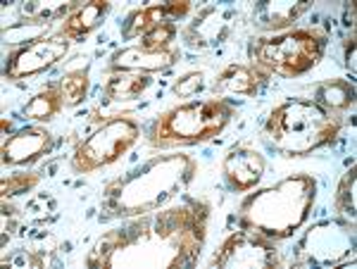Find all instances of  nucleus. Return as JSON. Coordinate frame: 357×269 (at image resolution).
Masks as SVG:
<instances>
[{"label": "nucleus", "instance_id": "f257e3e1", "mask_svg": "<svg viewBox=\"0 0 357 269\" xmlns=\"http://www.w3.org/2000/svg\"><path fill=\"white\" fill-rule=\"evenodd\" d=\"M269 131L274 134L272 139L281 148L293 153H305L329 141L336 127H331L329 117L319 107L307 105V102H291L274 114L269 122Z\"/></svg>", "mask_w": 357, "mask_h": 269}, {"label": "nucleus", "instance_id": "f03ea898", "mask_svg": "<svg viewBox=\"0 0 357 269\" xmlns=\"http://www.w3.org/2000/svg\"><path fill=\"white\" fill-rule=\"evenodd\" d=\"M224 122H227V110L222 105L198 102L167 114L162 127L158 129V136L172 141H203L215 136L224 127Z\"/></svg>", "mask_w": 357, "mask_h": 269}, {"label": "nucleus", "instance_id": "7ed1b4c3", "mask_svg": "<svg viewBox=\"0 0 357 269\" xmlns=\"http://www.w3.org/2000/svg\"><path fill=\"white\" fill-rule=\"evenodd\" d=\"M317 55H319V41L312 33L296 31L289 36H281L276 41L264 43L257 50L262 65L272 67L279 74H298L305 72L307 67L314 65Z\"/></svg>", "mask_w": 357, "mask_h": 269}, {"label": "nucleus", "instance_id": "20e7f679", "mask_svg": "<svg viewBox=\"0 0 357 269\" xmlns=\"http://www.w3.org/2000/svg\"><path fill=\"white\" fill-rule=\"evenodd\" d=\"M136 139V127L126 119H114V122L105 124L96 136H91L89 141L79 148L77 153V169L91 171L100 164H107L112 160H117L126 148Z\"/></svg>", "mask_w": 357, "mask_h": 269}, {"label": "nucleus", "instance_id": "39448f33", "mask_svg": "<svg viewBox=\"0 0 357 269\" xmlns=\"http://www.w3.org/2000/svg\"><path fill=\"white\" fill-rule=\"evenodd\" d=\"M67 53V41L65 38H48V41H38L29 48L20 50L13 55L8 67V74L13 79L24 77V74H33L38 70H45L48 65H53L55 60H60Z\"/></svg>", "mask_w": 357, "mask_h": 269}, {"label": "nucleus", "instance_id": "423d86ee", "mask_svg": "<svg viewBox=\"0 0 357 269\" xmlns=\"http://www.w3.org/2000/svg\"><path fill=\"white\" fill-rule=\"evenodd\" d=\"M45 143H48V134L45 131H36V129L22 131V134H17L15 139L5 143L3 148L5 162H15V164L26 162V160L36 157L43 151Z\"/></svg>", "mask_w": 357, "mask_h": 269}, {"label": "nucleus", "instance_id": "0eeeda50", "mask_svg": "<svg viewBox=\"0 0 357 269\" xmlns=\"http://www.w3.org/2000/svg\"><path fill=\"white\" fill-rule=\"evenodd\" d=\"M227 171L231 176L236 188H248L252 186L262 174V160L255 153H234L227 160Z\"/></svg>", "mask_w": 357, "mask_h": 269}, {"label": "nucleus", "instance_id": "6e6552de", "mask_svg": "<svg viewBox=\"0 0 357 269\" xmlns=\"http://www.w3.org/2000/svg\"><path fill=\"white\" fill-rule=\"evenodd\" d=\"M172 62V55L167 53H148V50H124V53L117 55L114 65L117 67H126V70H160V67H167Z\"/></svg>", "mask_w": 357, "mask_h": 269}, {"label": "nucleus", "instance_id": "1a4fd4ad", "mask_svg": "<svg viewBox=\"0 0 357 269\" xmlns=\"http://www.w3.org/2000/svg\"><path fill=\"white\" fill-rule=\"evenodd\" d=\"M102 13H105V3H100V0H96V3H91V5H86L84 10H79V13L67 22L65 29H62V36H67V38H82L84 33H89L91 29L96 26L98 17H100Z\"/></svg>", "mask_w": 357, "mask_h": 269}, {"label": "nucleus", "instance_id": "9d476101", "mask_svg": "<svg viewBox=\"0 0 357 269\" xmlns=\"http://www.w3.org/2000/svg\"><path fill=\"white\" fill-rule=\"evenodd\" d=\"M148 86L146 77H114L110 84H107V93H110L112 100H131L141 93L143 89Z\"/></svg>", "mask_w": 357, "mask_h": 269}, {"label": "nucleus", "instance_id": "9b49d317", "mask_svg": "<svg viewBox=\"0 0 357 269\" xmlns=\"http://www.w3.org/2000/svg\"><path fill=\"white\" fill-rule=\"evenodd\" d=\"M60 105H62V93H57L55 89H48L29 102L26 114L31 119H50L57 110H60Z\"/></svg>", "mask_w": 357, "mask_h": 269}, {"label": "nucleus", "instance_id": "f8f14e48", "mask_svg": "<svg viewBox=\"0 0 357 269\" xmlns=\"http://www.w3.org/2000/svg\"><path fill=\"white\" fill-rule=\"evenodd\" d=\"M252 86H255L252 74L243 70V67H234V70L224 72L220 79V89L231 91V93H250Z\"/></svg>", "mask_w": 357, "mask_h": 269}, {"label": "nucleus", "instance_id": "ddd939ff", "mask_svg": "<svg viewBox=\"0 0 357 269\" xmlns=\"http://www.w3.org/2000/svg\"><path fill=\"white\" fill-rule=\"evenodd\" d=\"M172 36H174V29H172L169 24H160V26L151 29V31L143 36L141 48L148 50V53H160V50L165 48L167 41H169Z\"/></svg>", "mask_w": 357, "mask_h": 269}, {"label": "nucleus", "instance_id": "4468645a", "mask_svg": "<svg viewBox=\"0 0 357 269\" xmlns=\"http://www.w3.org/2000/svg\"><path fill=\"white\" fill-rule=\"evenodd\" d=\"M60 93H62V102H69V105L79 102L86 93V77L84 74H77V77L62 79Z\"/></svg>", "mask_w": 357, "mask_h": 269}, {"label": "nucleus", "instance_id": "2eb2a0df", "mask_svg": "<svg viewBox=\"0 0 357 269\" xmlns=\"http://www.w3.org/2000/svg\"><path fill=\"white\" fill-rule=\"evenodd\" d=\"M200 86H203V77L200 74H188L186 79H181V82L176 84V95H193L200 91Z\"/></svg>", "mask_w": 357, "mask_h": 269}]
</instances>
